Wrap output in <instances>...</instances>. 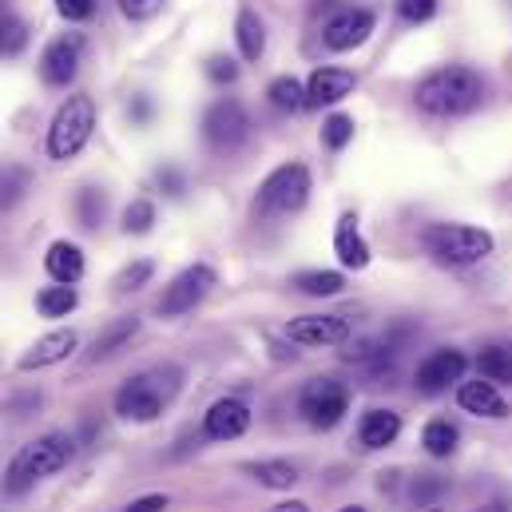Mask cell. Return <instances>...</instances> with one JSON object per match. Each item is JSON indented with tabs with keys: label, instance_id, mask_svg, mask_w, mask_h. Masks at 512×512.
I'll use <instances>...</instances> for the list:
<instances>
[{
	"label": "cell",
	"instance_id": "1",
	"mask_svg": "<svg viewBox=\"0 0 512 512\" xmlns=\"http://www.w3.org/2000/svg\"><path fill=\"white\" fill-rule=\"evenodd\" d=\"M413 104H417L425 116H437V120L469 116V112H477V108L485 104V76H481L477 68H465V64L433 68L429 76L417 80Z\"/></svg>",
	"mask_w": 512,
	"mask_h": 512
},
{
	"label": "cell",
	"instance_id": "2",
	"mask_svg": "<svg viewBox=\"0 0 512 512\" xmlns=\"http://www.w3.org/2000/svg\"><path fill=\"white\" fill-rule=\"evenodd\" d=\"M76 437L72 433H64V429H52V433H40L36 441H28V445H20L16 449V457L8 461V469H4V497L8 501H20V497H28L40 481H48V477H56L60 469H68V461L76 457Z\"/></svg>",
	"mask_w": 512,
	"mask_h": 512
},
{
	"label": "cell",
	"instance_id": "3",
	"mask_svg": "<svg viewBox=\"0 0 512 512\" xmlns=\"http://www.w3.org/2000/svg\"><path fill=\"white\" fill-rule=\"evenodd\" d=\"M179 385H183V370H179V366L139 370V374H131L128 382L116 389L112 405H116V413H120L124 421H131V425H151V421H159L163 409L175 401Z\"/></svg>",
	"mask_w": 512,
	"mask_h": 512
},
{
	"label": "cell",
	"instance_id": "4",
	"mask_svg": "<svg viewBox=\"0 0 512 512\" xmlns=\"http://www.w3.org/2000/svg\"><path fill=\"white\" fill-rule=\"evenodd\" d=\"M421 243L441 266H477L497 247V239L473 223H433V227H425Z\"/></svg>",
	"mask_w": 512,
	"mask_h": 512
},
{
	"label": "cell",
	"instance_id": "5",
	"mask_svg": "<svg viewBox=\"0 0 512 512\" xmlns=\"http://www.w3.org/2000/svg\"><path fill=\"white\" fill-rule=\"evenodd\" d=\"M92 131H96V100L92 96H68L48 124V143H44L48 159H56V163L76 159L88 147Z\"/></svg>",
	"mask_w": 512,
	"mask_h": 512
},
{
	"label": "cell",
	"instance_id": "6",
	"mask_svg": "<svg viewBox=\"0 0 512 512\" xmlns=\"http://www.w3.org/2000/svg\"><path fill=\"white\" fill-rule=\"evenodd\" d=\"M310 191H314V179H310V167L306 163H282L274 167L262 183H258L255 195V211L258 215H298L306 203H310Z\"/></svg>",
	"mask_w": 512,
	"mask_h": 512
},
{
	"label": "cell",
	"instance_id": "7",
	"mask_svg": "<svg viewBox=\"0 0 512 512\" xmlns=\"http://www.w3.org/2000/svg\"><path fill=\"white\" fill-rule=\"evenodd\" d=\"M350 401H354L350 385H342L338 378H310L298 393V413L310 429L326 433L350 413Z\"/></svg>",
	"mask_w": 512,
	"mask_h": 512
},
{
	"label": "cell",
	"instance_id": "8",
	"mask_svg": "<svg viewBox=\"0 0 512 512\" xmlns=\"http://www.w3.org/2000/svg\"><path fill=\"white\" fill-rule=\"evenodd\" d=\"M215 286H219L215 266L195 262V266L179 270V274L163 286V294H159V302H155V314H159V318H183V314H191Z\"/></svg>",
	"mask_w": 512,
	"mask_h": 512
},
{
	"label": "cell",
	"instance_id": "9",
	"mask_svg": "<svg viewBox=\"0 0 512 512\" xmlns=\"http://www.w3.org/2000/svg\"><path fill=\"white\" fill-rule=\"evenodd\" d=\"M251 135V116L239 100H215L203 116V143L215 151V155H231L247 143Z\"/></svg>",
	"mask_w": 512,
	"mask_h": 512
},
{
	"label": "cell",
	"instance_id": "10",
	"mask_svg": "<svg viewBox=\"0 0 512 512\" xmlns=\"http://www.w3.org/2000/svg\"><path fill=\"white\" fill-rule=\"evenodd\" d=\"M465 370H469V358L453 346H441V350H433L429 358L417 362L413 385H417L421 397H441V393H449V385L465 382Z\"/></svg>",
	"mask_w": 512,
	"mask_h": 512
},
{
	"label": "cell",
	"instance_id": "11",
	"mask_svg": "<svg viewBox=\"0 0 512 512\" xmlns=\"http://www.w3.org/2000/svg\"><path fill=\"white\" fill-rule=\"evenodd\" d=\"M354 334V322L346 314H302V318H290L286 326V338L298 342V346H342L350 342Z\"/></svg>",
	"mask_w": 512,
	"mask_h": 512
},
{
	"label": "cell",
	"instance_id": "12",
	"mask_svg": "<svg viewBox=\"0 0 512 512\" xmlns=\"http://www.w3.org/2000/svg\"><path fill=\"white\" fill-rule=\"evenodd\" d=\"M80 60H84V36L80 32L56 36L40 56V80L48 88H68L80 72Z\"/></svg>",
	"mask_w": 512,
	"mask_h": 512
},
{
	"label": "cell",
	"instance_id": "13",
	"mask_svg": "<svg viewBox=\"0 0 512 512\" xmlns=\"http://www.w3.org/2000/svg\"><path fill=\"white\" fill-rule=\"evenodd\" d=\"M374 24H378V16H374L370 8H346V12H338L334 20H326V28H322V44H326L330 52L362 48V44L370 40Z\"/></svg>",
	"mask_w": 512,
	"mask_h": 512
},
{
	"label": "cell",
	"instance_id": "14",
	"mask_svg": "<svg viewBox=\"0 0 512 512\" xmlns=\"http://www.w3.org/2000/svg\"><path fill=\"white\" fill-rule=\"evenodd\" d=\"M251 429V405L243 397H219L203 413V437L207 441H239Z\"/></svg>",
	"mask_w": 512,
	"mask_h": 512
},
{
	"label": "cell",
	"instance_id": "15",
	"mask_svg": "<svg viewBox=\"0 0 512 512\" xmlns=\"http://www.w3.org/2000/svg\"><path fill=\"white\" fill-rule=\"evenodd\" d=\"M76 346H80V334H76V330H52V334L36 338V342H32V346L20 354L16 370H20V374L48 370V366H56V362L72 358V354H76Z\"/></svg>",
	"mask_w": 512,
	"mask_h": 512
},
{
	"label": "cell",
	"instance_id": "16",
	"mask_svg": "<svg viewBox=\"0 0 512 512\" xmlns=\"http://www.w3.org/2000/svg\"><path fill=\"white\" fill-rule=\"evenodd\" d=\"M457 405L473 417H485V421H509L512 417V405L501 397V389L493 382H485L477 374V382H461L457 385Z\"/></svg>",
	"mask_w": 512,
	"mask_h": 512
},
{
	"label": "cell",
	"instance_id": "17",
	"mask_svg": "<svg viewBox=\"0 0 512 512\" xmlns=\"http://www.w3.org/2000/svg\"><path fill=\"white\" fill-rule=\"evenodd\" d=\"M358 88V76L350 68H314L306 80V108H334Z\"/></svg>",
	"mask_w": 512,
	"mask_h": 512
},
{
	"label": "cell",
	"instance_id": "18",
	"mask_svg": "<svg viewBox=\"0 0 512 512\" xmlns=\"http://www.w3.org/2000/svg\"><path fill=\"white\" fill-rule=\"evenodd\" d=\"M397 437H401V413L382 409V405H374V409L362 413V421H358V445L362 449L378 453V449H389Z\"/></svg>",
	"mask_w": 512,
	"mask_h": 512
},
{
	"label": "cell",
	"instance_id": "19",
	"mask_svg": "<svg viewBox=\"0 0 512 512\" xmlns=\"http://www.w3.org/2000/svg\"><path fill=\"white\" fill-rule=\"evenodd\" d=\"M334 255L338 262L346 266V270H366L370 266V243H366V235L358 231V219L346 211L342 219H338V227H334Z\"/></svg>",
	"mask_w": 512,
	"mask_h": 512
},
{
	"label": "cell",
	"instance_id": "20",
	"mask_svg": "<svg viewBox=\"0 0 512 512\" xmlns=\"http://www.w3.org/2000/svg\"><path fill=\"white\" fill-rule=\"evenodd\" d=\"M44 270H48L52 282H68V286H76V282L84 278L88 262H84V251H80L72 239H56V243L48 247V255H44Z\"/></svg>",
	"mask_w": 512,
	"mask_h": 512
},
{
	"label": "cell",
	"instance_id": "21",
	"mask_svg": "<svg viewBox=\"0 0 512 512\" xmlns=\"http://www.w3.org/2000/svg\"><path fill=\"white\" fill-rule=\"evenodd\" d=\"M135 334H139V318H135V314H124V318L108 322V326L100 330V338L92 342V350H88V362H108V358H116L120 350H128Z\"/></svg>",
	"mask_w": 512,
	"mask_h": 512
},
{
	"label": "cell",
	"instance_id": "22",
	"mask_svg": "<svg viewBox=\"0 0 512 512\" xmlns=\"http://www.w3.org/2000/svg\"><path fill=\"white\" fill-rule=\"evenodd\" d=\"M461 445V429L449 421V417H433L425 429H421V449L433 457V461H449Z\"/></svg>",
	"mask_w": 512,
	"mask_h": 512
},
{
	"label": "cell",
	"instance_id": "23",
	"mask_svg": "<svg viewBox=\"0 0 512 512\" xmlns=\"http://www.w3.org/2000/svg\"><path fill=\"white\" fill-rule=\"evenodd\" d=\"M247 473L255 477L262 489H274V493H290V489L302 481L298 465H294V461H286V457H274V461H255V465H247Z\"/></svg>",
	"mask_w": 512,
	"mask_h": 512
},
{
	"label": "cell",
	"instance_id": "24",
	"mask_svg": "<svg viewBox=\"0 0 512 512\" xmlns=\"http://www.w3.org/2000/svg\"><path fill=\"white\" fill-rule=\"evenodd\" d=\"M290 286L306 298H338L346 290V274H338V270H298L290 278Z\"/></svg>",
	"mask_w": 512,
	"mask_h": 512
},
{
	"label": "cell",
	"instance_id": "25",
	"mask_svg": "<svg viewBox=\"0 0 512 512\" xmlns=\"http://www.w3.org/2000/svg\"><path fill=\"white\" fill-rule=\"evenodd\" d=\"M477 374L493 385H512V346L509 342H493L477 354Z\"/></svg>",
	"mask_w": 512,
	"mask_h": 512
},
{
	"label": "cell",
	"instance_id": "26",
	"mask_svg": "<svg viewBox=\"0 0 512 512\" xmlns=\"http://www.w3.org/2000/svg\"><path fill=\"white\" fill-rule=\"evenodd\" d=\"M235 36H239V52L243 60H258L266 52V24L255 8H243L239 20H235Z\"/></svg>",
	"mask_w": 512,
	"mask_h": 512
},
{
	"label": "cell",
	"instance_id": "27",
	"mask_svg": "<svg viewBox=\"0 0 512 512\" xmlns=\"http://www.w3.org/2000/svg\"><path fill=\"white\" fill-rule=\"evenodd\" d=\"M76 306H80V294H76V286H68V282L44 286V290L36 294V310H40V318H68Z\"/></svg>",
	"mask_w": 512,
	"mask_h": 512
},
{
	"label": "cell",
	"instance_id": "28",
	"mask_svg": "<svg viewBox=\"0 0 512 512\" xmlns=\"http://www.w3.org/2000/svg\"><path fill=\"white\" fill-rule=\"evenodd\" d=\"M32 191V171L20 163H0V215L12 211Z\"/></svg>",
	"mask_w": 512,
	"mask_h": 512
},
{
	"label": "cell",
	"instance_id": "29",
	"mask_svg": "<svg viewBox=\"0 0 512 512\" xmlns=\"http://www.w3.org/2000/svg\"><path fill=\"white\" fill-rule=\"evenodd\" d=\"M449 493V481L437 477V473H417L409 477V489H405V501L413 509H437V501Z\"/></svg>",
	"mask_w": 512,
	"mask_h": 512
},
{
	"label": "cell",
	"instance_id": "30",
	"mask_svg": "<svg viewBox=\"0 0 512 512\" xmlns=\"http://www.w3.org/2000/svg\"><path fill=\"white\" fill-rule=\"evenodd\" d=\"M266 100L274 112H302L306 108V84L294 76H278V80H270Z\"/></svg>",
	"mask_w": 512,
	"mask_h": 512
},
{
	"label": "cell",
	"instance_id": "31",
	"mask_svg": "<svg viewBox=\"0 0 512 512\" xmlns=\"http://www.w3.org/2000/svg\"><path fill=\"white\" fill-rule=\"evenodd\" d=\"M104 215H108V195L100 187H80L76 191V219H80V227L84 231H100Z\"/></svg>",
	"mask_w": 512,
	"mask_h": 512
},
{
	"label": "cell",
	"instance_id": "32",
	"mask_svg": "<svg viewBox=\"0 0 512 512\" xmlns=\"http://www.w3.org/2000/svg\"><path fill=\"white\" fill-rule=\"evenodd\" d=\"M24 48H28V24L20 16H12V12H0V56L12 60Z\"/></svg>",
	"mask_w": 512,
	"mask_h": 512
},
{
	"label": "cell",
	"instance_id": "33",
	"mask_svg": "<svg viewBox=\"0 0 512 512\" xmlns=\"http://www.w3.org/2000/svg\"><path fill=\"white\" fill-rule=\"evenodd\" d=\"M120 227H124V235H151V227H155V203L151 199H131L128 207H124V215H120Z\"/></svg>",
	"mask_w": 512,
	"mask_h": 512
},
{
	"label": "cell",
	"instance_id": "34",
	"mask_svg": "<svg viewBox=\"0 0 512 512\" xmlns=\"http://www.w3.org/2000/svg\"><path fill=\"white\" fill-rule=\"evenodd\" d=\"M151 274H155V262H151V258H135V262H128V266L116 274V294L143 290V286L151 282Z\"/></svg>",
	"mask_w": 512,
	"mask_h": 512
},
{
	"label": "cell",
	"instance_id": "35",
	"mask_svg": "<svg viewBox=\"0 0 512 512\" xmlns=\"http://www.w3.org/2000/svg\"><path fill=\"white\" fill-rule=\"evenodd\" d=\"M350 139H354V116L334 112V116H326V120H322V143H326L330 151H342Z\"/></svg>",
	"mask_w": 512,
	"mask_h": 512
},
{
	"label": "cell",
	"instance_id": "36",
	"mask_svg": "<svg viewBox=\"0 0 512 512\" xmlns=\"http://www.w3.org/2000/svg\"><path fill=\"white\" fill-rule=\"evenodd\" d=\"M397 16L405 24H425L437 16V0H397Z\"/></svg>",
	"mask_w": 512,
	"mask_h": 512
},
{
	"label": "cell",
	"instance_id": "37",
	"mask_svg": "<svg viewBox=\"0 0 512 512\" xmlns=\"http://www.w3.org/2000/svg\"><path fill=\"white\" fill-rule=\"evenodd\" d=\"M155 183H159V191H163L167 199H183V191H187L183 171H179V167H171V163H163V167L155 171Z\"/></svg>",
	"mask_w": 512,
	"mask_h": 512
},
{
	"label": "cell",
	"instance_id": "38",
	"mask_svg": "<svg viewBox=\"0 0 512 512\" xmlns=\"http://www.w3.org/2000/svg\"><path fill=\"white\" fill-rule=\"evenodd\" d=\"M207 80L211 84H235L239 80V64L231 56H211L207 60Z\"/></svg>",
	"mask_w": 512,
	"mask_h": 512
},
{
	"label": "cell",
	"instance_id": "39",
	"mask_svg": "<svg viewBox=\"0 0 512 512\" xmlns=\"http://www.w3.org/2000/svg\"><path fill=\"white\" fill-rule=\"evenodd\" d=\"M56 12L64 20H88L96 12V0H56Z\"/></svg>",
	"mask_w": 512,
	"mask_h": 512
},
{
	"label": "cell",
	"instance_id": "40",
	"mask_svg": "<svg viewBox=\"0 0 512 512\" xmlns=\"http://www.w3.org/2000/svg\"><path fill=\"white\" fill-rule=\"evenodd\" d=\"M163 8V0H120V12L128 16V20H147V16H155Z\"/></svg>",
	"mask_w": 512,
	"mask_h": 512
},
{
	"label": "cell",
	"instance_id": "41",
	"mask_svg": "<svg viewBox=\"0 0 512 512\" xmlns=\"http://www.w3.org/2000/svg\"><path fill=\"white\" fill-rule=\"evenodd\" d=\"M167 505H171V497H167V493H147V497H135L124 512H163Z\"/></svg>",
	"mask_w": 512,
	"mask_h": 512
},
{
	"label": "cell",
	"instance_id": "42",
	"mask_svg": "<svg viewBox=\"0 0 512 512\" xmlns=\"http://www.w3.org/2000/svg\"><path fill=\"white\" fill-rule=\"evenodd\" d=\"M128 116L135 120V124H147V116H151V104H147V100H135V104L128 108Z\"/></svg>",
	"mask_w": 512,
	"mask_h": 512
},
{
	"label": "cell",
	"instance_id": "43",
	"mask_svg": "<svg viewBox=\"0 0 512 512\" xmlns=\"http://www.w3.org/2000/svg\"><path fill=\"white\" fill-rule=\"evenodd\" d=\"M473 512H512V501L505 497H493V501H485V505H477Z\"/></svg>",
	"mask_w": 512,
	"mask_h": 512
},
{
	"label": "cell",
	"instance_id": "44",
	"mask_svg": "<svg viewBox=\"0 0 512 512\" xmlns=\"http://www.w3.org/2000/svg\"><path fill=\"white\" fill-rule=\"evenodd\" d=\"M397 477H401L397 469H389V473H382V477H378V489H382V493H393V489H397Z\"/></svg>",
	"mask_w": 512,
	"mask_h": 512
},
{
	"label": "cell",
	"instance_id": "45",
	"mask_svg": "<svg viewBox=\"0 0 512 512\" xmlns=\"http://www.w3.org/2000/svg\"><path fill=\"white\" fill-rule=\"evenodd\" d=\"M270 512H310L306 501H282V505H274Z\"/></svg>",
	"mask_w": 512,
	"mask_h": 512
},
{
	"label": "cell",
	"instance_id": "46",
	"mask_svg": "<svg viewBox=\"0 0 512 512\" xmlns=\"http://www.w3.org/2000/svg\"><path fill=\"white\" fill-rule=\"evenodd\" d=\"M338 512H366L362 505H346V509H338Z\"/></svg>",
	"mask_w": 512,
	"mask_h": 512
},
{
	"label": "cell",
	"instance_id": "47",
	"mask_svg": "<svg viewBox=\"0 0 512 512\" xmlns=\"http://www.w3.org/2000/svg\"><path fill=\"white\" fill-rule=\"evenodd\" d=\"M0 12H8V4H4V0H0Z\"/></svg>",
	"mask_w": 512,
	"mask_h": 512
},
{
	"label": "cell",
	"instance_id": "48",
	"mask_svg": "<svg viewBox=\"0 0 512 512\" xmlns=\"http://www.w3.org/2000/svg\"><path fill=\"white\" fill-rule=\"evenodd\" d=\"M429 512H437V509H429Z\"/></svg>",
	"mask_w": 512,
	"mask_h": 512
}]
</instances>
